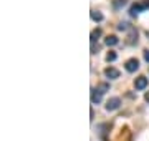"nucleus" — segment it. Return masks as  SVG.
<instances>
[{
	"instance_id": "obj_16",
	"label": "nucleus",
	"mask_w": 149,
	"mask_h": 141,
	"mask_svg": "<svg viewBox=\"0 0 149 141\" xmlns=\"http://www.w3.org/2000/svg\"><path fill=\"white\" fill-rule=\"evenodd\" d=\"M143 5H144V8H149V0H146V2H144Z\"/></svg>"
},
{
	"instance_id": "obj_9",
	"label": "nucleus",
	"mask_w": 149,
	"mask_h": 141,
	"mask_svg": "<svg viewBox=\"0 0 149 141\" xmlns=\"http://www.w3.org/2000/svg\"><path fill=\"white\" fill-rule=\"evenodd\" d=\"M91 18L95 20V22H103V13L101 12H96V10H91Z\"/></svg>"
},
{
	"instance_id": "obj_12",
	"label": "nucleus",
	"mask_w": 149,
	"mask_h": 141,
	"mask_svg": "<svg viewBox=\"0 0 149 141\" xmlns=\"http://www.w3.org/2000/svg\"><path fill=\"white\" fill-rule=\"evenodd\" d=\"M96 88H98V91H101L103 95L106 91H109V85H108V83H101V85H98Z\"/></svg>"
},
{
	"instance_id": "obj_1",
	"label": "nucleus",
	"mask_w": 149,
	"mask_h": 141,
	"mask_svg": "<svg viewBox=\"0 0 149 141\" xmlns=\"http://www.w3.org/2000/svg\"><path fill=\"white\" fill-rule=\"evenodd\" d=\"M119 106H121V100L118 96H113L106 101V111H114V110H118Z\"/></svg>"
},
{
	"instance_id": "obj_4",
	"label": "nucleus",
	"mask_w": 149,
	"mask_h": 141,
	"mask_svg": "<svg viewBox=\"0 0 149 141\" xmlns=\"http://www.w3.org/2000/svg\"><path fill=\"white\" fill-rule=\"evenodd\" d=\"M104 75H106V78H109V80H116V78H119V70L113 68V66H108L106 70H104Z\"/></svg>"
},
{
	"instance_id": "obj_13",
	"label": "nucleus",
	"mask_w": 149,
	"mask_h": 141,
	"mask_svg": "<svg viewBox=\"0 0 149 141\" xmlns=\"http://www.w3.org/2000/svg\"><path fill=\"white\" fill-rule=\"evenodd\" d=\"M116 58H118V55L114 53V52H108V55H106V61H114Z\"/></svg>"
},
{
	"instance_id": "obj_10",
	"label": "nucleus",
	"mask_w": 149,
	"mask_h": 141,
	"mask_svg": "<svg viewBox=\"0 0 149 141\" xmlns=\"http://www.w3.org/2000/svg\"><path fill=\"white\" fill-rule=\"evenodd\" d=\"M126 5V0H113V7H114V10H119L123 7Z\"/></svg>"
},
{
	"instance_id": "obj_3",
	"label": "nucleus",
	"mask_w": 149,
	"mask_h": 141,
	"mask_svg": "<svg viewBox=\"0 0 149 141\" xmlns=\"http://www.w3.org/2000/svg\"><path fill=\"white\" fill-rule=\"evenodd\" d=\"M146 87H148V78L146 76H138L134 80V88L136 90H144Z\"/></svg>"
},
{
	"instance_id": "obj_5",
	"label": "nucleus",
	"mask_w": 149,
	"mask_h": 141,
	"mask_svg": "<svg viewBox=\"0 0 149 141\" xmlns=\"http://www.w3.org/2000/svg\"><path fill=\"white\" fill-rule=\"evenodd\" d=\"M144 10V5L143 3H134V5H131V8H129V13H131V17H136L139 15V12Z\"/></svg>"
},
{
	"instance_id": "obj_15",
	"label": "nucleus",
	"mask_w": 149,
	"mask_h": 141,
	"mask_svg": "<svg viewBox=\"0 0 149 141\" xmlns=\"http://www.w3.org/2000/svg\"><path fill=\"white\" fill-rule=\"evenodd\" d=\"M144 58H146V61L149 63V50H144Z\"/></svg>"
},
{
	"instance_id": "obj_6",
	"label": "nucleus",
	"mask_w": 149,
	"mask_h": 141,
	"mask_svg": "<svg viewBox=\"0 0 149 141\" xmlns=\"http://www.w3.org/2000/svg\"><path fill=\"white\" fill-rule=\"evenodd\" d=\"M101 98H103V93L98 91V88H93V90H91V101H93V103H100Z\"/></svg>"
},
{
	"instance_id": "obj_8",
	"label": "nucleus",
	"mask_w": 149,
	"mask_h": 141,
	"mask_svg": "<svg viewBox=\"0 0 149 141\" xmlns=\"http://www.w3.org/2000/svg\"><path fill=\"white\" fill-rule=\"evenodd\" d=\"M118 42H119V40H118L116 35H108L106 40H104V43H106L108 47H114V45H118Z\"/></svg>"
},
{
	"instance_id": "obj_14",
	"label": "nucleus",
	"mask_w": 149,
	"mask_h": 141,
	"mask_svg": "<svg viewBox=\"0 0 149 141\" xmlns=\"http://www.w3.org/2000/svg\"><path fill=\"white\" fill-rule=\"evenodd\" d=\"M129 28H131V27H128V23H126V22H121L119 25H118V30H121V32H123V30H129Z\"/></svg>"
},
{
	"instance_id": "obj_17",
	"label": "nucleus",
	"mask_w": 149,
	"mask_h": 141,
	"mask_svg": "<svg viewBox=\"0 0 149 141\" xmlns=\"http://www.w3.org/2000/svg\"><path fill=\"white\" fill-rule=\"evenodd\" d=\"M144 100H146V101H148V103H149V91L146 93V95H144Z\"/></svg>"
},
{
	"instance_id": "obj_11",
	"label": "nucleus",
	"mask_w": 149,
	"mask_h": 141,
	"mask_svg": "<svg viewBox=\"0 0 149 141\" xmlns=\"http://www.w3.org/2000/svg\"><path fill=\"white\" fill-rule=\"evenodd\" d=\"M100 37H101V30H100V28H96V30H93V32H91V42H93V43H95Z\"/></svg>"
},
{
	"instance_id": "obj_7",
	"label": "nucleus",
	"mask_w": 149,
	"mask_h": 141,
	"mask_svg": "<svg viewBox=\"0 0 149 141\" xmlns=\"http://www.w3.org/2000/svg\"><path fill=\"white\" fill-rule=\"evenodd\" d=\"M128 43H129V45H134V43H138V32H136L134 28H129Z\"/></svg>"
},
{
	"instance_id": "obj_2",
	"label": "nucleus",
	"mask_w": 149,
	"mask_h": 141,
	"mask_svg": "<svg viewBox=\"0 0 149 141\" xmlns=\"http://www.w3.org/2000/svg\"><path fill=\"white\" fill-rule=\"evenodd\" d=\"M126 70L129 71V73H133V71H136L139 68V61H138V58H129L128 61H126Z\"/></svg>"
}]
</instances>
